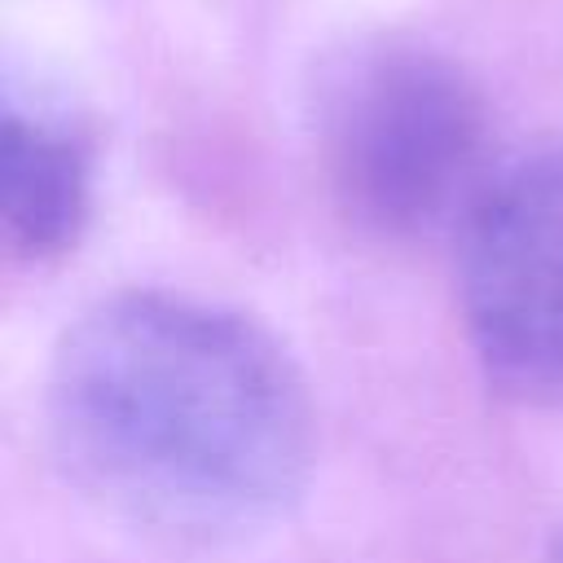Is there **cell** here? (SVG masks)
I'll return each mask as SVG.
<instances>
[{"mask_svg":"<svg viewBox=\"0 0 563 563\" xmlns=\"http://www.w3.org/2000/svg\"><path fill=\"white\" fill-rule=\"evenodd\" d=\"M457 308L484 378L563 413V141L501 163L462 220Z\"/></svg>","mask_w":563,"mask_h":563,"instance_id":"3","label":"cell"},{"mask_svg":"<svg viewBox=\"0 0 563 563\" xmlns=\"http://www.w3.org/2000/svg\"><path fill=\"white\" fill-rule=\"evenodd\" d=\"M317 154L334 207L391 242L462 229L501 167L471 75L405 40L365 44L325 75Z\"/></svg>","mask_w":563,"mask_h":563,"instance_id":"2","label":"cell"},{"mask_svg":"<svg viewBox=\"0 0 563 563\" xmlns=\"http://www.w3.org/2000/svg\"><path fill=\"white\" fill-rule=\"evenodd\" d=\"M44 418L88 497L180 545L273 528L317 457V413L286 347L251 317L172 290L84 308L53 347Z\"/></svg>","mask_w":563,"mask_h":563,"instance_id":"1","label":"cell"},{"mask_svg":"<svg viewBox=\"0 0 563 563\" xmlns=\"http://www.w3.org/2000/svg\"><path fill=\"white\" fill-rule=\"evenodd\" d=\"M92 211V150L48 114L4 106L0 132V242L13 264L44 268L75 251Z\"/></svg>","mask_w":563,"mask_h":563,"instance_id":"4","label":"cell"},{"mask_svg":"<svg viewBox=\"0 0 563 563\" xmlns=\"http://www.w3.org/2000/svg\"><path fill=\"white\" fill-rule=\"evenodd\" d=\"M545 563H563V532L550 541V554H545Z\"/></svg>","mask_w":563,"mask_h":563,"instance_id":"5","label":"cell"}]
</instances>
